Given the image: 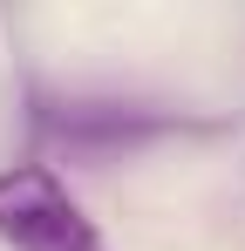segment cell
<instances>
[{"label":"cell","instance_id":"cell-1","mask_svg":"<svg viewBox=\"0 0 245 251\" xmlns=\"http://www.w3.org/2000/svg\"><path fill=\"white\" fill-rule=\"evenodd\" d=\"M0 245H14V251H109L95 217L75 204V190L41 163L0 170Z\"/></svg>","mask_w":245,"mask_h":251}]
</instances>
